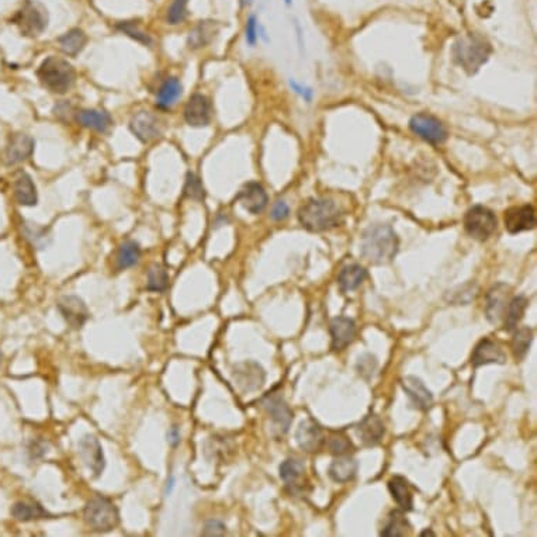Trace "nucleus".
I'll list each match as a JSON object with an SVG mask.
<instances>
[{
  "mask_svg": "<svg viewBox=\"0 0 537 537\" xmlns=\"http://www.w3.org/2000/svg\"><path fill=\"white\" fill-rule=\"evenodd\" d=\"M218 33L217 24L214 21H201L188 36V47L190 48H201L206 47Z\"/></svg>",
  "mask_w": 537,
  "mask_h": 537,
  "instance_id": "nucleus-34",
  "label": "nucleus"
},
{
  "mask_svg": "<svg viewBox=\"0 0 537 537\" xmlns=\"http://www.w3.org/2000/svg\"><path fill=\"white\" fill-rule=\"evenodd\" d=\"M505 228L509 234L516 235L523 231L536 228V210L531 204L511 207L505 211Z\"/></svg>",
  "mask_w": 537,
  "mask_h": 537,
  "instance_id": "nucleus-11",
  "label": "nucleus"
},
{
  "mask_svg": "<svg viewBox=\"0 0 537 537\" xmlns=\"http://www.w3.org/2000/svg\"><path fill=\"white\" fill-rule=\"evenodd\" d=\"M388 489L393 499L404 511L410 512L414 508V496L408 481L401 476H395L388 481Z\"/></svg>",
  "mask_w": 537,
  "mask_h": 537,
  "instance_id": "nucleus-26",
  "label": "nucleus"
},
{
  "mask_svg": "<svg viewBox=\"0 0 537 537\" xmlns=\"http://www.w3.org/2000/svg\"><path fill=\"white\" fill-rule=\"evenodd\" d=\"M10 514L14 519L20 522H31V521H40V519H50L53 518L51 514H48L40 504L37 502H28V501H18L16 502Z\"/></svg>",
  "mask_w": 537,
  "mask_h": 537,
  "instance_id": "nucleus-25",
  "label": "nucleus"
},
{
  "mask_svg": "<svg viewBox=\"0 0 537 537\" xmlns=\"http://www.w3.org/2000/svg\"><path fill=\"white\" fill-rule=\"evenodd\" d=\"M478 287L474 283H469V285H464L462 287H459V292H452L450 293V299L449 301L452 304H456V305H467L470 301L477 297Z\"/></svg>",
  "mask_w": 537,
  "mask_h": 537,
  "instance_id": "nucleus-41",
  "label": "nucleus"
},
{
  "mask_svg": "<svg viewBox=\"0 0 537 537\" xmlns=\"http://www.w3.org/2000/svg\"><path fill=\"white\" fill-rule=\"evenodd\" d=\"M34 151V139L27 134H14L10 137L4 151L6 165H17L31 156Z\"/></svg>",
  "mask_w": 537,
  "mask_h": 537,
  "instance_id": "nucleus-18",
  "label": "nucleus"
},
{
  "mask_svg": "<svg viewBox=\"0 0 537 537\" xmlns=\"http://www.w3.org/2000/svg\"><path fill=\"white\" fill-rule=\"evenodd\" d=\"M79 454L95 477H99L106 466L100 442L95 436H85L79 442Z\"/></svg>",
  "mask_w": 537,
  "mask_h": 537,
  "instance_id": "nucleus-13",
  "label": "nucleus"
},
{
  "mask_svg": "<svg viewBox=\"0 0 537 537\" xmlns=\"http://www.w3.org/2000/svg\"><path fill=\"white\" fill-rule=\"evenodd\" d=\"M410 531V523L404 515V511H393L388 516L387 525L381 531V536L401 537L405 536Z\"/></svg>",
  "mask_w": 537,
  "mask_h": 537,
  "instance_id": "nucleus-36",
  "label": "nucleus"
},
{
  "mask_svg": "<svg viewBox=\"0 0 537 537\" xmlns=\"http://www.w3.org/2000/svg\"><path fill=\"white\" fill-rule=\"evenodd\" d=\"M358 467V462L353 457L344 454V456H338L331 463L328 473H329V477L336 482H348L356 477Z\"/></svg>",
  "mask_w": 537,
  "mask_h": 537,
  "instance_id": "nucleus-28",
  "label": "nucleus"
},
{
  "mask_svg": "<svg viewBox=\"0 0 537 537\" xmlns=\"http://www.w3.org/2000/svg\"><path fill=\"white\" fill-rule=\"evenodd\" d=\"M498 228V220L495 214L484 207L474 206L472 207L464 217V230L473 239L487 240L491 238Z\"/></svg>",
  "mask_w": 537,
  "mask_h": 537,
  "instance_id": "nucleus-7",
  "label": "nucleus"
},
{
  "mask_svg": "<svg viewBox=\"0 0 537 537\" xmlns=\"http://www.w3.org/2000/svg\"><path fill=\"white\" fill-rule=\"evenodd\" d=\"M245 38L246 43L253 47L257 41V20L256 16H249L245 26Z\"/></svg>",
  "mask_w": 537,
  "mask_h": 537,
  "instance_id": "nucleus-45",
  "label": "nucleus"
},
{
  "mask_svg": "<svg viewBox=\"0 0 537 537\" xmlns=\"http://www.w3.org/2000/svg\"><path fill=\"white\" fill-rule=\"evenodd\" d=\"M227 533V526L221 521H208L204 526L203 536H224Z\"/></svg>",
  "mask_w": 537,
  "mask_h": 537,
  "instance_id": "nucleus-46",
  "label": "nucleus"
},
{
  "mask_svg": "<svg viewBox=\"0 0 537 537\" xmlns=\"http://www.w3.org/2000/svg\"><path fill=\"white\" fill-rule=\"evenodd\" d=\"M331 338H332V349L334 351H344L356 338V324L352 318L348 317H336L331 321Z\"/></svg>",
  "mask_w": 537,
  "mask_h": 537,
  "instance_id": "nucleus-17",
  "label": "nucleus"
},
{
  "mask_svg": "<svg viewBox=\"0 0 537 537\" xmlns=\"http://www.w3.org/2000/svg\"><path fill=\"white\" fill-rule=\"evenodd\" d=\"M492 54L491 44L478 34H467L456 40L452 47L453 60L469 75H476Z\"/></svg>",
  "mask_w": 537,
  "mask_h": 537,
  "instance_id": "nucleus-3",
  "label": "nucleus"
},
{
  "mask_svg": "<svg viewBox=\"0 0 537 537\" xmlns=\"http://www.w3.org/2000/svg\"><path fill=\"white\" fill-rule=\"evenodd\" d=\"M174 487H175V479H174V477H171L168 479V485H166V494H168V495L172 492Z\"/></svg>",
  "mask_w": 537,
  "mask_h": 537,
  "instance_id": "nucleus-51",
  "label": "nucleus"
},
{
  "mask_svg": "<svg viewBox=\"0 0 537 537\" xmlns=\"http://www.w3.org/2000/svg\"><path fill=\"white\" fill-rule=\"evenodd\" d=\"M296 440L302 450L318 452L325 442L322 427L314 419H304L296 432Z\"/></svg>",
  "mask_w": 537,
  "mask_h": 537,
  "instance_id": "nucleus-19",
  "label": "nucleus"
},
{
  "mask_svg": "<svg viewBox=\"0 0 537 537\" xmlns=\"http://www.w3.org/2000/svg\"><path fill=\"white\" fill-rule=\"evenodd\" d=\"M289 214H290L289 204L285 200H279V201L275 203L272 213H270V217H272L273 221H283L289 217Z\"/></svg>",
  "mask_w": 537,
  "mask_h": 537,
  "instance_id": "nucleus-47",
  "label": "nucleus"
},
{
  "mask_svg": "<svg viewBox=\"0 0 537 537\" xmlns=\"http://www.w3.org/2000/svg\"><path fill=\"white\" fill-rule=\"evenodd\" d=\"M410 128L419 138L432 145L443 144L447 139V129L443 122L426 113L413 116V119H410Z\"/></svg>",
  "mask_w": 537,
  "mask_h": 537,
  "instance_id": "nucleus-9",
  "label": "nucleus"
},
{
  "mask_svg": "<svg viewBox=\"0 0 537 537\" xmlns=\"http://www.w3.org/2000/svg\"><path fill=\"white\" fill-rule=\"evenodd\" d=\"M509 294V287L504 283L495 285L488 293H487V304H485V315L487 319L491 324H498L504 312L506 311V297Z\"/></svg>",
  "mask_w": 537,
  "mask_h": 537,
  "instance_id": "nucleus-20",
  "label": "nucleus"
},
{
  "mask_svg": "<svg viewBox=\"0 0 537 537\" xmlns=\"http://www.w3.org/2000/svg\"><path fill=\"white\" fill-rule=\"evenodd\" d=\"M420 536H435V533H433L432 531H423V532L420 533Z\"/></svg>",
  "mask_w": 537,
  "mask_h": 537,
  "instance_id": "nucleus-52",
  "label": "nucleus"
},
{
  "mask_svg": "<svg viewBox=\"0 0 537 537\" xmlns=\"http://www.w3.org/2000/svg\"><path fill=\"white\" fill-rule=\"evenodd\" d=\"M87 36L80 28H72L58 38L60 51L68 57H76L85 48Z\"/></svg>",
  "mask_w": 537,
  "mask_h": 537,
  "instance_id": "nucleus-32",
  "label": "nucleus"
},
{
  "mask_svg": "<svg viewBox=\"0 0 537 537\" xmlns=\"http://www.w3.org/2000/svg\"><path fill=\"white\" fill-rule=\"evenodd\" d=\"M141 257V248L137 242L134 240H125L124 243L119 245L116 256V263L119 270L129 269L138 263Z\"/></svg>",
  "mask_w": 537,
  "mask_h": 537,
  "instance_id": "nucleus-35",
  "label": "nucleus"
},
{
  "mask_svg": "<svg viewBox=\"0 0 537 537\" xmlns=\"http://www.w3.org/2000/svg\"><path fill=\"white\" fill-rule=\"evenodd\" d=\"M58 309L63 319L73 329H80L89 319V309L85 301L76 296H63L58 301Z\"/></svg>",
  "mask_w": 537,
  "mask_h": 537,
  "instance_id": "nucleus-14",
  "label": "nucleus"
},
{
  "mask_svg": "<svg viewBox=\"0 0 537 537\" xmlns=\"http://www.w3.org/2000/svg\"><path fill=\"white\" fill-rule=\"evenodd\" d=\"M344 213L331 198H311L299 211V224L309 233H325L342 223Z\"/></svg>",
  "mask_w": 537,
  "mask_h": 537,
  "instance_id": "nucleus-2",
  "label": "nucleus"
},
{
  "mask_svg": "<svg viewBox=\"0 0 537 537\" xmlns=\"http://www.w3.org/2000/svg\"><path fill=\"white\" fill-rule=\"evenodd\" d=\"M401 387L415 408L422 411H426L430 408L433 403V395L420 378L414 376H407L401 380Z\"/></svg>",
  "mask_w": 537,
  "mask_h": 537,
  "instance_id": "nucleus-21",
  "label": "nucleus"
},
{
  "mask_svg": "<svg viewBox=\"0 0 537 537\" xmlns=\"http://www.w3.org/2000/svg\"><path fill=\"white\" fill-rule=\"evenodd\" d=\"M24 233H26L27 238L31 240V243L34 246H37L38 249H44L50 242L48 231L46 228L38 227L37 224H27L24 227Z\"/></svg>",
  "mask_w": 537,
  "mask_h": 537,
  "instance_id": "nucleus-40",
  "label": "nucleus"
},
{
  "mask_svg": "<svg viewBox=\"0 0 537 537\" xmlns=\"http://www.w3.org/2000/svg\"><path fill=\"white\" fill-rule=\"evenodd\" d=\"M117 28H119V31H122L124 34H127L128 37H131V38H134L135 41H138V43H142V44H145V46H151L152 44V40H151V37L145 33V31H142L135 23H132V21H122V23H119L117 24Z\"/></svg>",
  "mask_w": 537,
  "mask_h": 537,
  "instance_id": "nucleus-42",
  "label": "nucleus"
},
{
  "mask_svg": "<svg viewBox=\"0 0 537 537\" xmlns=\"http://www.w3.org/2000/svg\"><path fill=\"white\" fill-rule=\"evenodd\" d=\"M168 442L172 446H178L180 443V432L178 426H172L168 432Z\"/></svg>",
  "mask_w": 537,
  "mask_h": 537,
  "instance_id": "nucleus-50",
  "label": "nucleus"
},
{
  "mask_svg": "<svg viewBox=\"0 0 537 537\" xmlns=\"http://www.w3.org/2000/svg\"><path fill=\"white\" fill-rule=\"evenodd\" d=\"M529 305V299L523 296H518L509 301L506 305V318H505V331L512 334L518 329V324L525 315V311Z\"/></svg>",
  "mask_w": 537,
  "mask_h": 537,
  "instance_id": "nucleus-33",
  "label": "nucleus"
},
{
  "mask_svg": "<svg viewBox=\"0 0 537 537\" xmlns=\"http://www.w3.org/2000/svg\"><path fill=\"white\" fill-rule=\"evenodd\" d=\"M353 445L352 442L349 440V437H346L345 435H335L329 439V450L332 454H336V456H344L349 452V449H352Z\"/></svg>",
  "mask_w": 537,
  "mask_h": 537,
  "instance_id": "nucleus-44",
  "label": "nucleus"
},
{
  "mask_svg": "<svg viewBox=\"0 0 537 537\" xmlns=\"http://www.w3.org/2000/svg\"><path fill=\"white\" fill-rule=\"evenodd\" d=\"M376 366H377V361H376V358H373V356H370V355H367V364H366V361H364L363 356H361V358H358V373H361V374H366V373H367L368 376H371V374H373V371L376 370Z\"/></svg>",
  "mask_w": 537,
  "mask_h": 537,
  "instance_id": "nucleus-48",
  "label": "nucleus"
},
{
  "mask_svg": "<svg viewBox=\"0 0 537 537\" xmlns=\"http://www.w3.org/2000/svg\"><path fill=\"white\" fill-rule=\"evenodd\" d=\"M286 3H287V4H292V0H286Z\"/></svg>",
  "mask_w": 537,
  "mask_h": 537,
  "instance_id": "nucleus-53",
  "label": "nucleus"
},
{
  "mask_svg": "<svg viewBox=\"0 0 537 537\" xmlns=\"http://www.w3.org/2000/svg\"><path fill=\"white\" fill-rule=\"evenodd\" d=\"M262 405L266 410L267 415L270 417L273 430L277 435H286L289 432V427L292 426V422L294 418V414L289 404L286 403L285 397L280 393L270 391L266 394L262 400Z\"/></svg>",
  "mask_w": 537,
  "mask_h": 537,
  "instance_id": "nucleus-8",
  "label": "nucleus"
},
{
  "mask_svg": "<svg viewBox=\"0 0 537 537\" xmlns=\"http://www.w3.org/2000/svg\"><path fill=\"white\" fill-rule=\"evenodd\" d=\"M184 121L190 127H206L211 121V103L210 100L196 93L193 95L188 102L184 106Z\"/></svg>",
  "mask_w": 537,
  "mask_h": 537,
  "instance_id": "nucleus-15",
  "label": "nucleus"
},
{
  "mask_svg": "<svg viewBox=\"0 0 537 537\" xmlns=\"http://www.w3.org/2000/svg\"><path fill=\"white\" fill-rule=\"evenodd\" d=\"M400 248V239L390 225H373L367 228L360 240V252L374 265L390 263Z\"/></svg>",
  "mask_w": 537,
  "mask_h": 537,
  "instance_id": "nucleus-1",
  "label": "nucleus"
},
{
  "mask_svg": "<svg viewBox=\"0 0 537 537\" xmlns=\"http://www.w3.org/2000/svg\"><path fill=\"white\" fill-rule=\"evenodd\" d=\"M169 283V275L161 265H154L147 276V289L154 293H162Z\"/></svg>",
  "mask_w": 537,
  "mask_h": 537,
  "instance_id": "nucleus-37",
  "label": "nucleus"
},
{
  "mask_svg": "<svg viewBox=\"0 0 537 537\" xmlns=\"http://www.w3.org/2000/svg\"><path fill=\"white\" fill-rule=\"evenodd\" d=\"M290 86H292V89H293L297 95H299L305 102L309 103V102L312 100V97H314V92H312L309 87L302 86V85H299V83L294 82V80H290Z\"/></svg>",
  "mask_w": 537,
  "mask_h": 537,
  "instance_id": "nucleus-49",
  "label": "nucleus"
},
{
  "mask_svg": "<svg viewBox=\"0 0 537 537\" xmlns=\"http://www.w3.org/2000/svg\"><path fill=\"white\" fill-rule=\"evenodd\" d=\"M76 119L80 125L90 128L93 131H97V132H106L112 125V117L109 113L102 112V110H93V109L78 112Z\"/></svg>",
  "mask_w": 537,
  "mask_h": 537,
  "instance_id": "nucleus-30",
  "label": "nucleus"
},
{
  "mask_svg": "<svg viewBox=\"0 0 537 537\" xmlns=\"http://www.w3.org/2000/svg\"><path fill=\"white\" fill-rule=\"evenodd\" d=\"M187 3L188 0H174L169 10H168V16H166V20L171 26H176L184 21L186 16H187Z\"/></svg>",
  "mask_w": 537,
  "mask_h": 537,
  "instance_id": "nucleus-43",
  "label": "nucleus"
},
{
  "mask_svg": "<svg viewBox=\"0 0 537 537\" xmlns=\"http://www.w3.org/2000/svg\"><path fill=\"white\" fill-rule=\"evenodd\" d=\"M13 21L23 36L38 37L48 26V11L41 3L27 0L16 13Z\"/></svg>",
  "mask_w": 537,
  "mask_h": 537,
  "instance_id": "nucleus-6",
  "label": "nucleus"
},
{
  "mask_svg": "<svg viewBox=\"0 0 537 537\" xmlns=\"http://www.w3.org/2000/svg\"><path fill=\"white\" fill-rule=\"evenodd\" d=\"M532 339H533V331L531 328L525 326V328L516 329L514 341H512L514 356L518 358V360H522V358H525L526 353H528V351H529V348H531Z\"/></svg>",
  "mask_w": 537,
  "mask_h": 537,
  "instance_id": "nucleus-38",
  "label": "nucleus"
},
{
  "mask_svg": "<svg viewBox=\"0 0 537 537\" xmlns=\"http://www.w3.org/2000/svg\"><path fill=\"white\" fill-rule=\"evenodd\" d=\"M367 277V270L360 265H348L342 267L338 275V286L341 292H353L363 285Z\"/></svg>",
  "mask_w": 537,
  "mask_h": 537,
  "instance_id": "nucleus-29",
  "label": "nucleus"
},
{
  "mask_svg": "<svg viewBox=\"0 0 537 537\" xmlns=\"http://www.w3.org/2000/svg\"><path fill=\"white\" fill-rule=\"evenodd\" d=\"M14 197L20 206L31 207L36 206L38 201L37 188L33 179L27 174H20L13 183Z\"/></svg>",
  "mask_w": 537,
  "mask_h": 537,
  "instance_id": "nucleus-27",
  "label": "nucleus"
},
{
  "mask_svg": "<svg viewBox=\"0 0 537 537\" xmlns=\"http://www.w3.org/2000/svg\"><path fill=\"white\" fill-rule=\"evenodd\" d=\"M132 134L142 142L148 144L162 135V122L151 112H138L129 122Z\"/></svg>",
  "mask_w": 537,
  "mask_h": 537,
  "instance_id": "nucleus-12",
  "label": "nucleus"
},
{
  "mask_svg": "<svg viewBox=\"0 0 537 537\" xmlns=\"http://www.w3.org/2000/svg\"><path fill=\"white\" fill-rule=\"evenodd\" d=\"M237 200L242 204V207L249 211L250 214H259L262 213L269 203V197L266 190L262 184L256 181L246 183L237 196Z\"/></svg>",
  "mask_w": 537,
  "mask_h": 537,
  "instance_id": "nucleus-16",
  "label": "nucleus"
},
{
  "mask_svg": "<svg viewBox=\"0 0 537 537\" xmlns=\"http://www.w3.org/2000/svg\"><path fill=\"white\" fill-rule=\"evenodd\" d=\"M280 478L285 481L286 487L290 489L292 494H297L302 491V478L305 473V466L296 459H287L280 464L279 469Z\"/></svg>",
  "mask_w": 537,
  "mask_h": 537,
  "instance_id": "nucleus-24",
  "label": "nucleus"
},
{
  "mask_svg": "<svg viewBox=\"0 0 537 537\" xmlns=\"http://www.w3.org/2000/svg\"><path fill=\"white\" fill-rule=\"evenodd\" d=\"M233 380L235 381L240 391L252 393V391L260 390L265 386L266 373L259 363L253 360H246V361L238 363L234 367Z\"/></svg>",
  "mask_w": 537,
  "mask_h": 537,
  "instance_id": "nucleus-10",
  "label": "nucleus"
},
{
  "mask_svg": "<svg viewBox=\"0 0 537 537\" xmlns=\"http://www.w3.org/2000/svg\"><path fill=\"white\" fill-rule=\"evenodd\" d=\"M506 361V355L504 349L494 341L484 338L482 341L478 342L473 356H472V364L474 367H479L482 364H504Z\"/></svg>",
  "mask_w": 537,
  "mask_h": 537,
  "instance_id": "nucleus-22",
  "label": "nucleus"
},
{
  "mask_svg": "<svg viewBox=\"0 0 537 537\" xmlns=\"http://www.w3.org/2000/svg\"><path fill=\"white\" fill-rule=\"evenodd\" d=\"M37 76L46 89L57 95H63L75 83L76 72L68 60L48 57L40 65Z\"/></svg>",
  "mask_w": 537,
  "mask_h": 537,
  "instance_id": "nucleus-4",
  "label": "nucleus"
},
{
  "mask_svg": "<svg viewBox=\"0 0 537 537\" xmlns=\"http://www.w3.org/2000/svg\"><path fill=\"white\" fill-rule=\"evenodd\" d=\"M0 363H1V352H0Z\"/></svg>",
  "mask_w": 537,
  "mask_h": 537,
  "instance_id": "nucleus-54",
  "label": "nucleus"
},
{
  "mask_svg": "<svg viewBox=\"0 0 537 537\" xmlns=\"http://www.w3.org/2000/svg\"><path fill=\"white\" fill-rule=\"evenodd\" d=\"M85 522L97 532H110L119 522L117 506L105 496L92 498L83 512Z\"/></svg>",
  "mask_w": 537,
  "mask_h": 537,
  "instance_id": "nucleus-5",
  "label": "nucleus"
},
{
  "mask_svg": "<svg viewBox=\"0 0 537 537\" xmlns=\"http://www.w3.org/2000/svg\"><path fill=\"white\" fill-rule=\"evenodd\" d=\"M181 95V83L178 78H168L158 90L156 106L162 110H169L178 102Z\"/></svg>",
  "mask_w": 537,
  "mask_h": 537,
  "instance_id": "nucleus-31",
  "label": "nucleus"
},
{
  "mask_svg": "<svg viewBox=\"0 0 537 537\" xmlns=\"http://www.w3.org/2000/svg\"><path fill=\"white\" fill-rule=\"evenodd\" d=\"M386 433L383 420L376 414H370L363 419L358 426V435L360 440L366 446H376L381 442Z\"/></svg>",
  "mask_w": 537,
  "mask_h": 537,
  "instance_id": "nucleus-23",
  "label": "nucleus"
},
{
  "mask_svg": "<svg viewBox=\"0 0 537 537\" xmlns=\"http://www.w3.org/2000/svg\"><path fill=\"white\" fill-rule=\"evenodd\" d=\"M184 196L196 201H201L206 197L204 186L201 180L198 179L194 174H187L186 184H184Z\"/></svg>",
  "mask_w": 537,
  "mask_h": 537,
  "instance_id": "nucleus-39",
  "label": "nucleus"
}]
</instances>
